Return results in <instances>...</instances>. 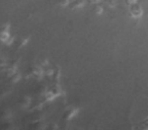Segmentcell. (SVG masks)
<instances>
[{"label":"cell","instance_id":"1","mask_svg":"<svg viewBox=\"0 0 148 130\" xmlns=\"http://www.w3.org/2000/svg\"><path fill=\"white\" fill-rule=\"evenodd\" d=\"M82 4H83V1H81V0H74L73 3H72L70 7H71L72 9H76V8H78V7H80Z\"/></svg>","mask_w":148,"mask_h":130}]
</instances>
